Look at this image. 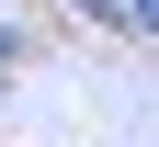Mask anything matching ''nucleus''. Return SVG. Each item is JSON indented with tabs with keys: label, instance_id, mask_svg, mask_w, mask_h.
Wrapping results in <instances>:
<instances>
[{
	"label": "nucleus",
	"instance_id": "2",
	"mask_svg": "<svg viewBox=\"0 0 159 147\" xmlns=\"http://www.w3.org/2000/svg\"><path fill=\"white\" fill-rule=\"evenodd\" d=\"M0 68H11V45H0Z\"/></svg>",
	"mask_w": 159,
	"mask_h": 147
},
{
	"label": "nucleus",
	"instance_id": "1",
	"mask_svg": "<svg viewBox=\"0 0 159 147\" xmlns=\"http://www.w3.org/2000/svg\"><path fill=\"white\" fill-rule=\"evenodd\" d=\"M80 11H102V23H114V11H125V0H80Z\"/></svg>",
	"mask_w": 159,
	"mask_h": 147
}]
</instances>
